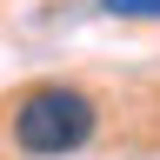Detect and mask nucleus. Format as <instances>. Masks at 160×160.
<instances>
[{"instance_id":"nucleus-1","label":"nucleus","mask_w":160,"mask_h":160,"mask_svg":"<svg viewBox=\"0 0 160 160\" xmlns=\"http://www.w3.org/2000/svg\"><path fill=\"white\" fill-rule=\"evenodd\" d=\"M13 147L20 153H33V160H67L80 153L93 140L100 127V107H93V93H80L67 87V80H40V87H27L13 100Z\"/></svg>"},{"instance_id":"nucleus-2","label":"nucleus","mask_w":160,"mask_h":160,"mask_svg":"<svg viewBox=\"0 0 160 160\" xmlns=\"http://www.w3.org/2000/svg\"><path fill=\"white\" fill-rule=\"evenodd\" d=\"M100 13H120V20H160V0H100Z\"/></svg>"}]
</instances>
